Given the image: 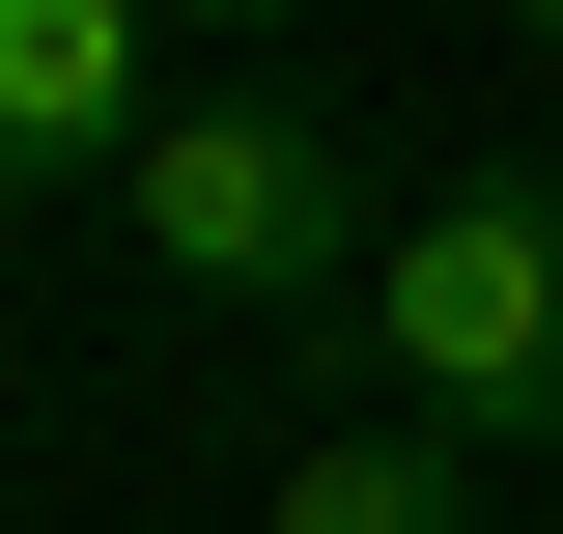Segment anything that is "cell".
<instances>
[{"label":"cell","instance_id":"1","mask_svg":"<svg viewBox=\"0 0 563 534\" xmlns=\"http://www.w3.org/2000/svg\"><path fill=\"white\" fill-rule=\"evenodd\" d=\"M113 225H141V281H198V310H310V337H339L366 281H395L422 198L310 113V85H169L141 169H113Z\"/></svg>","mask_w":563,"mask_h":534},{"label":"cell","instance_id":"4","mask_svg":"<svg viewBox=\"0 0 563 534\" xmlns=\"http://www.w3.org/2000/svg\"><path fill=\"white\" fill-rule=\"evenodd\" d=\"M254 534H479V450H395V422H339V450H282Z\"/></svg>","mask_w":563,"mask_h":534},{"label":"cell","instance_id":"2","mask_svg":"<svg viewBox=\"0 0 563 534\" xmlns=\"http://www.w3.org/2000/svg\"><path fill=\"white\" fill-rule=\"evenodd\" d=\"M339 366L422 450H563V169H451L395 225V281L339 310Z\"/></svg>","mask_w":563,"mask_h":534},{"label":"cell","instance_id":"3","mask_svg":"<svg viewBox=\"0 0 563 534\" xmlns=\"http://www.w3.org/2000/svg\"><path fill=\"white\" fill-rule=\"evenodd\" d=\"M141 0H0V198H113L141 169Z\"/></svg>","mask_w":563,"mask_h":534}]
</instances>
